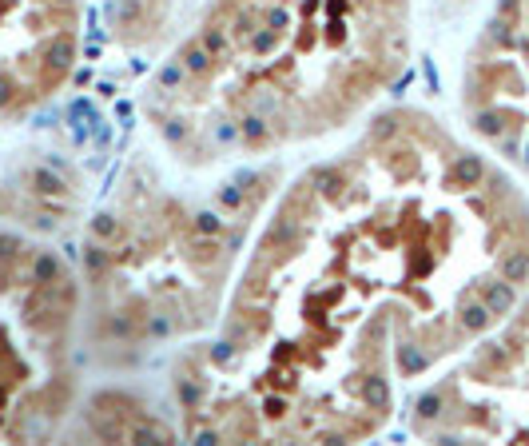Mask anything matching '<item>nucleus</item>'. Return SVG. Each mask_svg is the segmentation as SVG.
I'll use <instances>...</instances> for the list:
<instances>
[{
	"instance_id": "obj_7",
	"label": "nucleus",
	"mask_w": 529,
	"mask_h": 446,
	"mask_svg": "<svg viewBox=\"0 0 529 446\" xmlns=\"http://www.w3.org/2000/svg\"><path fill=\"white\" fill-rule=\"evenodd\" d=\"M123 13H120V40L123 44H144L163 28V20L172 16L175 0H120Z\"/></svg>"
},
{
	"instance_id": "obj_6",
	"label": "nucleus",
	"mask_w": 529,
	"mask_h": 446,
	"mask_svg": "<svg viewBox=\"0 0 529 446\" xmlns=\"http://www.w3.org/2000/svg\"><path fill=\"white\" fill-rule=\"evenodd\" d=\"M84 211V180L68 160L16 156L0 163V223L36 236L64 231Z\"/></svg>"
},
{
	"instance_id": "obj_2",
	"label": "nucleus",
	"mask_w": 529,
	"mask_h": 446,
	"mask_svg": "<svg viewBox=\"0 0 529 446\" xmlns=\"http://www.w3.org/2000/svg\"><path fill=\"white\" fill-rule=\"evenodd\" d=\"M414 0H203L139 112L184 172L267 160L374 116L410 68Z\"/></svg>"
},
{
	"instance_id": "obj_1",
	"label": "nucleus",
	"mask_w": 529,
	"mask_h": 446,
	"mask_svg": "<svg viewBox=\"0 0 529 446\" xmlns=\"http://www.w3.org/2000/svg\"><path fill=\"white\" fill-rule=\"evenodd\" d=\"M529 283V236L486 156L386 108L271 196L211 339L172 371L195 442H362L402 391Z\"/></svg>"
},
{
	"instance_id": "obj_3",
	"label": "nucleus",
	"mask_w": 529,
	"mask_h": 446,
	"mask_svg": "<svg viewBox=\"0 0 529 446\" xmlns=\"http://www.w3.org/2000/svg\"><path fill=\"white\" fill-rule=\"evenodd\" d=\"M279 184V168H255L231 175L223 191H187L132 156L80 239L88 359L132 371L211 331Z\"/></svg>"
},
{
	"instance_id": "obj_5",
	"label": "nucleus",
	"mask_w": 529,
	"mask_h": 446,
	"mask_svg": "<svg viewBox=\"0 0 529 446\" xmlns=\"http://www.w3.org/2000/svg\"><path fill=\"white\" fill-rule=\"evenodd\" d=\"M80 52V0H0V128H16L64 96Z\"/></svg>"
},
{
	"instance_id": "obj_4",
	"label": "nucleus",
	"mask_w": 529,
	"mask_h": 446,
	"mask_svg": "<svg viewBox=\"0 0 529 446\" xmlns=\"http://www.w3.org/2000/svg\"><path fill=\"white\" fill-rule=\"evenodd\" d=\"M84 295L44 236L0 223V442H48L80 395Z\"/></svg>"
}]
</instances>
